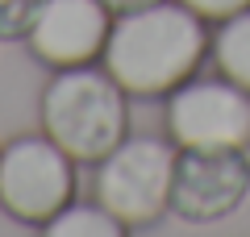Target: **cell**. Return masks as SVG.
<instances>
[{
  "label": "cell",
  "instance_id": "52a82bcc",
  "mask_svg": "<svg viewBox=\"0 0 250 237\" xmlns=\"http://www.w3.org/2000/svg\"><path fill=\"white\" fill-rule=\"evenodd\" d=\"M108 29H113V13L104 0H46L25 42L38 62L67 71L96 62L104 54Z\"/></svg>",
  "mask_w": 250,
  "mask_h": 237
},
{
  "label": "cell",
  "instance_id": "ba28073f",
  "mask_svg": "<svg viewBox=\"0 0 250 237\" xmlns=\"http://www.w3.org/2000/svg\"><path fill=\"white\" fill-rule=\"evenodd\" d=\"M208 50H213L217 71L250 92V9L217 21V34L208 42Z\"/></svg>",
  "mask_w": 250,
  "mask_h": 237
},
{
  "label": "cell",
  "instance_id": "7c38bea8",
  "mask_svg": "<svg viewBox=\"0 0 250 237\" xmlns=\"http://www.w3.org/2000/svg\"><path fill=\"white\" fill-rule=\"evenodd\" d=\"M108 13L113 17H121V13H134V9H146V4H159V0H104Z\"/></svg>",
  "mask_w": 250,
  "mask_h": 237
},
{
  "label": "cell",
  "instance_id": "9c48e42d",
  "mask_svg": "<svg viewBox=\"0 0 250 237\" xmlns=\"http://www.w3.org/2000/svg\"><path fill=\"white\" fill-rule=\"evenodd\" d=\"M46 233L50 237H121L125 225L100 200H92V204H75L71 200L50 225H46Z\"/></svg>",
  "mask_w": 250,
  "mask_h": 237
},
{
  "label": "cell",
  "instance_id": "3957f363",
  "mask_svg": "<svg viewBox=\"0 0 250 237\" xmlns=\"http://www.w3.org/2000/svg\"><path fill=\"white\" fill-rule=\"evenodd\" d=\"M171 179H175V150L163 138L125 133L96 162V200L125 229H146L163 212H171Z\"/></svg>",
  "mask_w": 250,
  "mask_h": 237
},
{
  "label": "cell",
  "instance_id": "5b68a950",
  "mask_svg": "<svg viewBox=\"0 0 250 237\" xmlns=\"http://www.w3.org/2000/svg\"><path fill=\"white\" fill-rule=\"evenodd\" d=\"M167 138L179 150H246L250 92L233 79H184L167 92Z\"/></svg>",
  "mask_w": 250,
  "mask_h": 237
},
{
  "label": "cell",
  "instance_id": "8992f818",
  "mask_svg": "<svg viewBox=\"0 0 250 237\" xmlns=\"http://www.w3.org/2000/svg\"><path fill=\"white\" fill-rule=\"evenodd\" d=\"M250 192L246 150H175L171 179V212L188 225L221 220Z\"/></svg>",
  "mask_w": 250,
  "mask_h": 237
},
{
  "label": "cell",
  "instance_id": "8fae6325",
  "mask_svg": "<svg viewBox=\"0 0 250 237\" xmlns=\"http://www.w3.org/2000/svg\"><path fill=\"white\" fill-rule=\"evenodd\" d=\"M179 4H188V9L196 13V17H205V21H225L233 13L250 9V0H179Z\"/></svg>",
  "mask_w": 250,
  "mask_h": 237
},
{
  "label": "cell",
  "instance_id": "30bf717a",
  "mask_svg": "<svg viewBox=\"0 0 250 237\" xmlns=\"http://www.w3.org/2000/svg\"><path fill=\"white\" fill-rule=\"evenodd\" d=\"M46 0H0V42H25Z\"/></svg>",
  "mask_w": 250,
  "mask_h": 237
},
{
  "label": "cell",
  "instance_id": "277c9868",
  "mask_svg": "<svg viewBox=\"0 0 250 237\" xmlns=\"http://www.w3.org/2000/svg\"><path fill=\"white\" fill-rule=\"evenodd\" d=\"M75 158L42 133L0 146V208L21 225H50L75 200Z\"/></svg>",
  "mask_w": 250,
  "mask_h": 237
},
{
  "label": "cell",
  "instance_id": "7a4b0ae2",
  "mask_svg": "<svg viewBox=\"0 0 250 237\" xmlns=\"http://www.w3.org/2000/svg\"><path fill=\"white\" fill-rule=\"evenodd\" d=\"M42 129L75 162H92L96 167L100 158L129 133L125 88L96 62L54 71V79L42 92Z\"/></svg>",
  "mask_w": 250,
  "mask_h": 237
},
{
  "label": "cell",
  "instance_id": "6da1fadb",
  "mask_svg": "<svg viewBox=\"0 0 250 237\" xmlns=\"http://www.w3.org/2000/svg\"><path fill=\"white\" fill-rule=\"evenodd\" d=\"M208 29L205 17L179 4V0H159L146 9L113 17L100 67L125 88V96H167L184 79L200 71L208 54Z\"/></svg>",
  "mask_w": 250,
  "mask_h": 237
}]
</instances>
